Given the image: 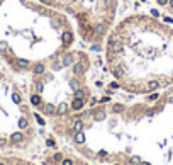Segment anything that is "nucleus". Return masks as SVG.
<instances>
[{
  "mask_svg": "<svg viewBox=\"0 0 173 165\" xmlns=\"http://www.w3.org/2000/svg\"><path fill=\"white\" fill-rule=\"evenodd\" d=\"M87 65H88V63L85 61V60H81L80 63H77V65L73 66V68H75V70H73V72H75V75H81L85 72V68H87Z\"/></svg>",
  "mask_w": 173,
  "mask_h": 165,
  "instance_id": "nucleus-1",
  "label": "nucleus"
},
{
  "mask_svg": "<svg viewBox=\"0 0 173 165\" xmlns=\"http://www.w3.org/2000/svg\"><path fill=\"white\" fill-rule=\"evenodd\" d=\"M22 133H12V135H10V141H12V143H20V141H22Z\"/></svg>",
  "mask_w": 173,
  "mask_h": 165,
  "instance_id": "nucleus-2",
  "label": "nucleus"
},
{
  "mask_svg": "<svg viewBox=\"0 0 173 165\" xmlns=\"http://www.w3.org/2000/svg\"><path fill=\"white\" fill-rule=\"evenodd\" d=\"M71 107L75 109V111H80V109L83 107V100H81V99H75V100H73V104H71Z\"/></svg>",
  "mask_w": 173,
  "mask_h": 165,
  "instance_id": "nucleus-3",
  "label": "nucleus"
},
{
  "mask_svg": "<svg viewBox=\"0 0 173 165\" xmlns=\"http://www.w3.org/2000/svg\"><path fill=\"white\" fill-rule=\"evenodd\" d=\"M66 111H68V106H66V104H64V102H61L60 106H58V107H56V112H58V114H64V112H66Z\"/></svg>",
  "mask_w": 173,
  "mask_h": 165,
  "instance_id": "nucleus-4",
  "label": "nucleus"
},
{
  "mask_svg": "<svg viewBox=\"0 0 173 165\" xmlns=\"http://www.w3.org/2000/svg\"><path fill=\"white\" fill-rule=\"evenodd\" d=\"M71 41H73V34H71V33H63V43L70 44Z\"/></svg>",
  "mask_w": 173,
  "mask_h": 165,
  "instance_id": "nucleus-5",
  "label": "nucleus"
},
{
  "mask_svg": "<svg viewBox=\"0 0 173 165\" xmlns=\"http://www.w3.org/2000/svg\"><path fill=\"white\" fill-rule=\"evenodd\" d=\"M44 112L46 114H53V112H56V107H54L53 104H46L44 106Z\"/></svg>",
  "mask_w": 173,
  "mask_h": 165,
  "instance_id": "nucleus-6",
  "label": "nucleus"
},
{
  "mask_svg": "<svg viewBox=\"0 0 173 165\" xmlns=\"http://www.w3.org/2000/svg\"><path fill=\"white\" fill-rule=\"evenodd\" d=\"M93 117H95V121H104L105 119V111H97Z\"/></svg>",
  "mask_w": 173,
  "mask_h": 165,
  "instance_id": "nucleus-7",
  "label": "nucleus"
},
{
  "mask_svg": "<svg viewBox=\"0 0 173 165\" xmlns=\"http://www.w3.org/2000/svg\"><path fill=\"white\" fill-rule=\"evenodd\" d=\"M75 141H77V143H85V135L81 131H78L77 135H75Z\"/></svg>",
  "mask_w": 173,
  "mask_h": 165,
  "instance_id": "nucleus-8",
  "label": "nucleus"
},
{
  "mask_svg": "<svg viewBox=\"0 0 173 165\" xmlns=\"http://www.w3.org/2000/svg\"><path fill=\"white\" fill-rule=\"evenodd\" d=\"M73 129H75V133L81 131V129H83V123H81V121H75V123H73Z\"/></svg>",
  "mask_w": 173,
  "mask_h": 165,
  "instance_id": "nucleus-9",
  "label": "nucleus"
},
{
  "mask_svg": "<svg viewBox=\"0 0 173 165\" xmlns=\"http://www.w3.org/2000/svg\"><path fill=\"white\" fill-rule=\"evenodd\" d=\"M17 66H19V68H27V66H29V61H27V60H17Z\"/></svg>",
  "mask_w": 173,
  "mask_h": 165,
  "instance_id": "nucleus-10",
  "label": "nucleus"
},
{
  "mask_svg": "<svg viewBox=\"0 0 173 165\" xmlns=\"http://www.w3.org/2000/svg\"><path fill=\"white\" fill-rule=\"evenodd\" d=\"M156 87H158V82L156 80H151V82L148 83V87H146V90H154Z\"/></svg>",
  "mask_w": 173,
  "mask_h": 165,
  "instance_id": "nucleus-11",
  "label": "nucleus"
},
{
  "mask_svg": "<svg viewBox=\"0 0 173 165\" xmlns=\"http://www.w3.org/2000/svg\"><path fill=\"white\" fill-rule=\"evenodd\" d=\"M31 102L32 104H34V106H39V104H41V97H39V95H32V97H31Z\"/></svg>",
  "mask_w": 173,
  "mask_h": 165,
  "instance_id": "nucleus-12",
  "label": "nucleus"
},
{
  "mask_svg": "<svg viewBox=\"0 0 173 165\" xmlns=\"http://www.w3.org/2000/svg\"><path fill=\"white\" fill-rule=\"evenodd\" d=\"M75 99H81V100H83V99H85V92L78 89V90L75 92Z\"/></svg>",
  "mask_w": 173,
  "mask_h": 165,
  "instance_id": "nucleus-13",
  "label": "nucleus"
},
{
  "mask_svg": "<svg viewBox=\"0 0 173 165\" xmlns=\"http://www.w3.org/2000/svg\"><path fill=\"white\" fill-rule=\"evenodd\" d=\"M26 126H27V119H26V117H20L19 119V128H26Z\"/></svg>",
  "mask_w": 173,
  "mask_h": 165,
  "instance_id": "nucleus-14",
  "label": "nucleus"
},
{
  "mask_svg": "<svg viewBox=\"0 0 173 165\" xmlns=\"http://www.w3.org/2000/svg\"><path fill=\"white\" fill-rule=\"evenodd\" d=\"M34 72H36V73H43V72H44V66H43V65H41V63H39V65H36V68H34Z\"/></svg>",
  "mask_w": 173,
  "mask_h": 165,
  "instance_id": "nucleus-15",
  "label": "nucleus"
},
{
  "mask_svg": "<svg viewBox=\"0 0 173 165\" xmlns=\"http://www.w3.org/2000/svg\"><path fill=\"white\" fill-rule=\"evenodd\" d=\"M71 61H73L71 56H64V58H63V65H70Z\"/></svg>",
  "mask_w": 173,
  "mask_h": 165,
  "instance_id": "nucleus-16",
  "label": "nucleus"
},
{
  "mask_svg": "<svg viewBox=\"0 0 173 165\" xmlns=\"http://www.w3.org/2000/svg\"><path fill=\"white\" fill-rule=\"evenodd\" d=\"M12 100H14L15 104H20V95H19V94H14V95H12Z\"/></svg>",
  "mask_w": 173,
  "mask_h": 165,
  "instance_id": "nucleus-17",
  "label": "nucleus"
},
{
  "mask_svg": "<svg viewBox=\"0 0 173 165\" xmlns=\"http://www.w3.org/2000/svg\"><path fill=\"white\" fill-rule=\"evenodd\" d=\"M78 87H80V83H78L77 80H71V89L73 90H78Z\"/></svg>",
  "mask_w": 173,
  "mask_h": 165,
  "instance_id": "nucleus-18",
  "label": "nucleus"
},
{
  "mask_svg": "<svg viewBox=\"0 0 173 165\" xmlns=\"http://www.w3.org/2000/svg\"><path fill=\"white\" fill-rule=\"evenodd\" d=\"M36 121H37V123L41 124V126H43V124H44V119H43V117H41V116H37V114H36Z\"/></svg>",
  "mask_w": 173,
  "mask_h": 165,
  "instance_id": "nucleus-19",
  "label": "nucleus"
},
{
  "mask_svg": "<svg viewBox=\"0 0 173 165\" xmlns=\"http://www.w3.org/2000/svg\"><path fill=\"white\" fill-rule=\"evenodd\" d=\"M133 163H141V160H139L137 157H133V158H131V165H133Z\"/></svg>",
  "mask_w": 173,
  "mask_h": 165,
  "instance_id": "nucleus-20",
  "label": "nucleus"
},
{
  "mask_svg": "<svg viewBox=\"0 0 173 165\" xmlns=\"http://www.w3.org/2000/svg\"><path fill=\"white\" fill-rule=\"evenodd\" d=\"M158 97H160V95H158V94H151V95H149V100H156Z\"/></svg>",
  "mask_w": 173,
  "mask_h": 165,
  "instance_id": "nucleus-21",
  "label": "nucleus"
},
{
  "mask_svg": "<svg viewBox=\"0 0 173 165\" xmlns=\"http://www.w3.org/2000/svg\"><path fill=\"white\" fill-rule=\"evenodd\" d=\"M7 50V44L5 43H0V51H5Z\"/></svg>",
  "mask_w": 173,
  "mask_h": 165,
  "instance_id": "nucleus-22",
  "label": "nucleus"
},
{
  "mask_svg": "<svg viewBox=\"0 0 173 165\" xmlns=\"http://www.w3.org/2000/svg\"><path fill=\"white\" fill-rule=\"evenodd\" d=\"M114 75H116V77H121V75H122V70H119V68H117V70L114 72Z\"/></svg>",
  "mask_w": 173,
  "mask_h": 165,
  "instance_id": "nucleus-23",
  "label": "nucleus"
},
{
  "mask_svg": "<svg viewBox=\"0 0 173 165\" xmlns=\"http://www.w3.org/2000/svg\"><path fill=\"white\" fill-rule=\"evenodd\" d=\"M63 165H73V162H71V160H68V158H66V160H63Z\"/></svg>",
  "mask_w": 173,
  "mask_h": 165,
  "instance_id": "nucleus-24",
  "label": "nucleus"
},
{
  "mask_svg": "<svg viewBox=\"0 0 173 165\" xmlns=\"http://www.w3.org/2000/svg\"><path fill=\"white\" fill-rule=\"evenodd\" d=\"M158 4H160V5H166V4H168V0H158Z\"/></svg>",
  "mask_w": 173,
  "mask_h": 165,
  "instance_id": "nucleus-25",
  "label": "nucleus"
},
{
  "mask_svg": "<svg viewBox=\"0 0 173 165\" xmlns=\"http://www.w3.org/2000/svg\"><path fill=\"white\" fill-rule=\"evenodd\" d=\"M109 100H110V97H102L100 102H109Z\"/></svg>",
  "mask_w": 173,
  "mask_h": 165,
  "instance_id": "nucleus-26",
  "label": "nucleus"
},
{
  "mask_svg": "<svg viewBox=\"0 0 173 165\" xmlns=\"http://www.w3.org/2000/svg\"><path fill=\"white\" fill-rule=\"evenodd\" d=\"M165 22H168V24H171V22H173V19H171V17H165Z\"/></svg>",
  "mask_w": 173,
  "mask_h": 165,
  "instance_id": "nucleus-27",
  "label": "nucleus"
},
{
  "mask_svg": "<svg viewBox=\"0 0 173 165\" xmlns=\"http://www.w3.org/2000/svg\"><path fill=\"white\" fill-rule=\"evenodd\" d=\"M46 143H48V146H54V141H53V140H48Z\"/></svg>",
  "mask_w": 173,
  "mask_h": 165,
  "instance_id": "nucleus-28",
  "label": "nucleus"
},
{
  "mask_svg": "<svg viewBox=\"0 0 173 165\" xmlns=\"http://www.w3.org/2000/svg\"><path fill=\"white\" fill-rule=\"evenodd\" d=\"M141 165H151V163H148V162H141Z\"/></svg>",
  "mask_w": 173,
  "mask_h": 165,
  "instance_id": "nucleus-29",
  "label": "nucleus"
},
{
  "mask_svg": "<svg viewBox=\"0 0 173 165\" xmlns=\"http://www.w3.org/2000/svg\"><path fill=\"white\" fill-rule=\"evenodd\" d=\"M168 2H170V5H171V7H173V0H168Z\"/></svg>",
  "mask_w": 173,
  "mask_h": 165,
  "instance_id": "nucleus-30",
  "label": "nucleus"
}]
</instances>
